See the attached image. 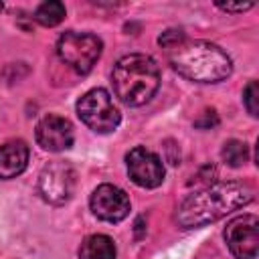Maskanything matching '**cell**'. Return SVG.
<instances>
[{"mask_svg":"<svg viewBox=\"0 0 259 259\" xmlns=\"http://www.w3.org/2000/svg\"><path fill=\"white\" fill-rule=\"evenodd\" d=\"M217 123H219V117H217L214 109L204 111L202 117H198V119L194 121V125H196V127H202V130H210V127H214Z\"/></svg>","mask_w":259,"mask_h":259,"instance_id":"16","label":"cell"},{"mask_svg":"<svg viewBox=\"0 0 259 259\" xmlns=\"http://www.w3.org/2000/svg\"><path fill=\"white\" fill-rule=\"evenodd\" d=\"M65 18V4L51 0V2H42L36 10H34V20L42 26H57L61 20Z\"/></svg>","mask_w":259,"mask_h":259,"instance_id":"13","label":"cell"},{"mask_svg":"<svg viewBox=\"0 0 259 259\" xmlns=\"http://www.w3.org/2000/svg\"><path fill=\"white\" fill-rule=\"evenodd\" d=\"M255 190L243 182H217L186 196L178 206L176 221L182 229H196L214 223L229 212L249 204Z\"/></svg>","mask_w":259,"mask_h":259,"instance_id":"1","label":"cell"},{"mask_svg":"<svg viewBox=\"0 0 259 259\" xmlns=\"http://www.w3.org/2000/svg\"><path fill=\"white\" fill-rule=\"evenodd\" d=\"M36 142L47 152H63L73 146V125L67 117L49 113L36 123Z\"/></svg>","mask_w":259,"mask_h":259,"instance_id":"10","label":"cell"},{"mask_svg":"<svg viewBox=\"0 0 259 259\" xmlns=\"http://www.w3.org/2000/svg\"><path fill=\"white\" fill-rule=\"evenodd\" d=\"M28 146L22 140H12L0 146V180L16 178L28 164Z\"/></svg>","mask_w":259,"mask_h":259,"instance_id":"11","label":"cell"},{"mask_svg":"<svg viewBox=\"0 0 259 259\" xmlns=\"http://www.w3.org/2000/svg\"><path fill=\"white\" fill-rule=\"evenodd\" d=\"M243 101H245L247 111L253 117H257L259 115V105H257V101H259V85H257V81H249V85L243 91Z\"/></svg>","mask_w":259,"mask_h":259,"instance_id":"15","label":"cell"},{"mask_svg":"<svg viewBox=\"0 0 259 259\" xmlns=\"http://www.w3.org/2000/svg\"><path fill=\"white\" fill-rule=\"evenodd\" d=\"M111 83L121 103L138 107L156 95L160 87V69L150 55H125L115 63Z\"/></svg>","mask_w":259,"mask_h":259,"instance_id":"3","label":"cell"},{"mask_svg":"<svg viewBox=\"0 0 259 259\" xmlns=\"http://www.w3.org/2000/svg\"><path fill=\"white\" fill-rule=\"evenodd\" d=\"M89 206L97 219L105 223H119L130 214L132 204L121 188L113 184H99L89 198Z\"/></svg>","mask_w":259,"mask_h":259,"instance_id":"9","label":"cell"},{"mask_svg":"<svg viewBox=\"0 0 259 259\" xmlns=\"http://www.w3.org/2000/svg\"><path fill=\"white\" fill-rule=\"evenodd\" d=\"M101 51H103L101 38L91 32L69 30L61 34V38L57 40L59 59L79 75H85L93 69L97 59L101 57Z\"/></svg>","mask_w":259,"mask_h":259,"instance_id":"4","label":"cell"},{"mask_svg":"<svg viewBox=\"0 0 259 259\" xmlns=\"http://www.w3.org/2000/svg\"><path fill=\"white\" fill-rule=\"evenodd\" d=\"M38 194L49 204H65L75 190V170L65 162H51L38 174Z\"/></svg>","mask_w":259,"mask_h":259,"instance_id":"6","label":"cell"},{"mask_svg":"<svg viewBox=\"0 0 259 259\" xmlns=\"http://www.w3.org/2000/svg\"><path fill=\"white\" fill-rule=\"evenodd\" d=\"M77 113H79L81 121L97 134L113 132L121 119V113H119L117 105L113 103L111 95L101 87L87 91L77 101Z\"/></svg>","mask_w":259,"mask_h":259,"instance_id":"5","label":"cell"},{"mask_svg":"<svg viewBox=\"0 0 259 259\" xmlns=\"http://www.w3.org/2000/svg\"><path fill=\"white\" fill-rule=\"evenodd\" d=\"M217 6L225 12H245L249 8H253V2H243V4H231V2H217Z\"/></svg>","mask_w":259,"mask_h":259,"instance_id":"17","label":"cell"},{"mask_svg":"<svg viewBox=\"0 0 259 259\" xmlns=\"http://www.w3.org/2000/svg\"><path fill=\"white\" fill-rule=\"evenodd\" d=\"M166 57L178 75L196 83H219L233 73L231 57L208 40H190L182 36L166 47Z\"/></svg>","mask_w":259,"mask_h":259,"instance_id":"2","label":"cell"},{"mask_svg":"<svg viewBox=\"0 0 259 259\" xmlns=\"http://www.w3.org/2000/svg\"><path fill=\"white\" fill-rule=\"evenodd\" d=\"M125 164H127L130 178L134 180V184L142 188H156L164 182L166 170H164L162 160L144 146L130 150L125 156Z\"/></svg>","mask_w":259,"mask_h":259,"instance_id":"8","label":"cell"},{"mask_svg":"<svg viewBox=\"0 0 259 259\" xmlns=\"http://www.w3.org/2000/svg\"><path fill=\"white\" fill-rule=\"evenodd\" d=\"M221 156L229 166L239 168L249 160V148L241 140H229V142H225V146L221 150Z\"/></svg>","mask_w":259,"mask_h":259,"instance_id":"14","label":"cell"},{"mask_svg":"<svg viewBox=\"0 0 259 259\" xmlns=\"http://www.w3.org/2000/svg\"><path fill=\"white\" fill-rule=\"evenodd\" d=\"M79 259H115V245L107 235H89L79 247Z\"/></svg>","mask_w":259,"mask_h":259,"instance_id":"12","label":"cell"},{"mask_svg":"<svg viewBox=\"0 0 259 259\" xmlns=\"http://www.w3.org/2000/svg\"><path fill=\"white\" fill-rule=\"evenodd\" d=\"M225 241L237 259H255L259 253V219L255 214L235 217L225 229Z\"/></svg>","mask_w":259,"mask_h":259,"instance_id":"7","label":"cell"}]
</instances>
